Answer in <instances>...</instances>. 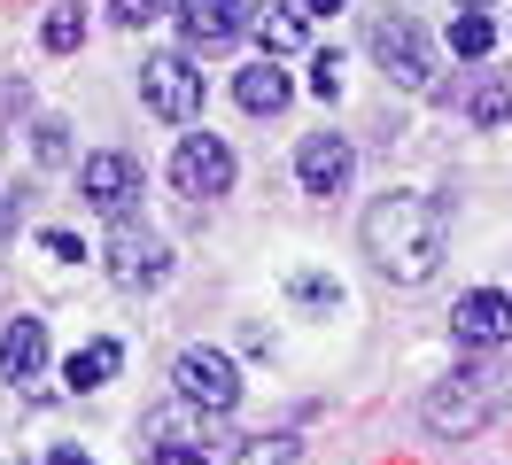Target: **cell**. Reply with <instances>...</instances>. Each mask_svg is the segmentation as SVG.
<instances>
[{
	"instance_id": "6da1fadb",
	"label": "cell",
	"mask_w": 512,
	"mask_h": 465,
	"mask_svg": "<svg viewBox=\"0 0 512 465\" xmlns=\"http://www.w3.org/2000/svg\"><path fill=\"white\" fill-rule=\"evenodd\" d=\"M365 256L396 287H427L435 264H443V210L427 194H381L365 210Z\"/></svg>"
},
{
	"instance_id": "7a4b0ae2",
	"label": "cell",
	"mask_w": 512,
	"mask_h": 465,
	"mask_svg": "<svg viewBox=\"0 0 512 465\" xmlns=\"http://www.w3.org/2000/svg\"><path fill=\"white\" fill-rule=\"evenodd\" d=\"M505 396H512V372H505V365H466V372H450L443 388H427V434L466 442V434H481L497 411H505Z\"/></svg>"
},
{
	"instance_id": "3957f363",
	"label": "cell",
	"mask_w": 512,
	"mask_h": 465,
	"mask_svg": "<svg viewBox=\"0 0 512 465\" xmlns=\"http://www.w3.org/2000/svg\"><path fill=\"white\" fill-rule=\"evenodd\" d=\"M101 264H109V279H117L125 295H156L163 279H171V248H163L148 225H132V210H125V217H109Z\"/></svg>"
},
{
	"instance_id": "277c9868",
	"label": "cell",
	"mask_w": 512,
	"mask_h": 465,
	"mask_svg": "<svg viewBox=\"0 0 512 465\" xmlns=\"http://www.w3.org/2000/svg\"><path fill=\"white\" fill-rule=\"evenodd\" d=\"M171 186H179L187 202H218L225 186H233V148H225L218 132L179 140V155H171Z\"/></svg>"
},
{
	"instance_id": "5b68a950",
	"label": "cell",
	"mask_w": 512,
	"mask_h": 465,
	"mask_svg": "<svg viewBox=\"0 0 512 465\" xmlns=\"http://www.w3.org/2000/svg\"><path fill=\"white\" fill-rule=\"evenodd\" d=\"M179 396H187L194 411L225 419V411L241 403V372H233V357H225V349H187V357H179Z\"/></svg>"
},
{
	"instance_id": "8992f818",
	"label": "cell",
	"mask_w": 512,
	"mask_h": 465,
	"mask_svg": "<svg viewBox=\"0 0 512 465\" xmlns=\"http://www.w3.org/2000/svg\"><path fill=\"white\" fill-rule=\"evenodd\" d=\"M140 101H148L156 117L187 124L194 109H202V78H194V62L187 55H148V62H140Z\"/></svg>"
},
{
	"instance_id": "52a82bcc",
	"label": "cell",
	"mask_w": 512,
	"mask_h": 465,
	"mask_svg": "<svg viewBox=\"0 0 512 465\" xmlns=\"http://www.w3.org/2000/svg\"><path fill=\"white\" fill-rule=\"evenodd\" d=\"M78 194H86V202H94L101 217H125L132 202H140V163H132L125 148L86 155V163H78Z\"/></svg>"
},
{
	"instance_id": "ba28073f",
	"label": "cell",
	"mask_w": 512,
	"mask_h": 465,
	"mask_svg": "<svg viewBox=\"0 0 512 465\" xmlns=\"http://www.w3.org/2000/svg\"><path fill=\"white\" fill-rule=\"evenodd\" d=\"M365 47H373V62H381L396 86H427V47H419L412 16H373V31H365Z\"/></svg>"
},
{
	"instance_id": "9c48e42d",
	"label": "cell",
	"mask_w": 512,
	"mask_h": 465,
	"mask_svg": "<svg viewBox=\"0 0 512 465\" xmlns=\"http://www.w3.org/2000/svg\"><path fill=\"white\" fill-rule=\"evenodd\" d=\"M450 334H458V349H497V341H512V295H497V287L458 295V310H450Z\"/></svg>"
},
{
	"instance_id": "30bf717a",
	"label": "cell",
	"mask_w": 512,
	"mask_h": 465,
	"mask_svg": "<svg viewBox=\"0 0 512 465\" xmlns=\"http://www.w3.org/2000/svg\"><path fill=\"white\" fill-rule=\"evenodd\" d=\"M171 16H179V31H187V47H202V55L233 47L241 24H249V16H241V0H179Z\"/></svg>"
},
{
	"instance_id": "8fae6325",
	"label": "cell",
	"mask_w": 512,
	"mask_h": 465,
	"mask_svg": "<svg viewBox=\"0 0 512 465\" xmlns=\"http://www.w3.org/2000/svg\"><path fill=\"white\" fill-rule=\"evenodd\" d=\"M350 171H357V155H350V140H326V132H311L303 148H295V179L311 186V194H342L350 186Z\"/></svg>"
},
{
	"instance_id": "7c38bea8",
	"label": "cell",
	"mask_w": 512,
	"mask_h": 465,
	"mask_svg": "<svg viewBox=\"0 0 512 465\" xmlns=\"http://www.w3.org/2000/svg\"><path fill=\"white\" fill-rule=\"evenodd\" d=\"M0 372H8L16 388H32V396H55V388H39V372H47V326H39V318H16V326L0 334Z\"/></svg>"
},
{
	"instance_id": "4fadbf2b",
	"label": "cell",
	"mask_w": 512,
	"mask_h": 465,
	"mask_svg": "<svg viewBox=\"0 0 512 465\" xmlns=\"http://www.w3.org/2000/svg\"><path fill=\"white\" fill-rule=\"evenodd\" d=\"M233 101H241L249 117H280V109H288V70H280V55L249 62V70L233 78Z\"/></svg>"
},
{
	"instance_id": "5bb4252c",
	"label": "cell",
	"mask_w": 512,
	"mask_h": 465,
	"mask_svg": "<svg viewBox=\"0 0 512 465\" xmlns=\"http://www.w3.org/2000/svg\"><path fill=\"white\" fill-rule=\"evenodd\" d=\"M249 31L264 39V55H295L303 39H311V24H303V8H288V0H264L249 16Z\"/></svg>"
},
{
	"instance_id": "9a60e30c",
	"label": "cell",
	"mask_w": 512,
	"mask_h": 465,
	"mask_svg": "<svg viewBox=\"0 0 512 465\" xmlns=\"http://www.w3.org/2000/svg\"><path fill=\"white\" fill-rule=\"evenodd\" d=\"M117 365H125V341H86V349H78V357H70L63 365V380L70 388H78V396H86V388H109V380H117Z\"/></svg>"
},
{
	"instance_id": "2e32d148",
	"label": "cell",
	"mask_w": 512,
	"mask_h": 465,
	"mask_svg": "<svg viewBox=\"0 0 512 465\" xmlns=\"http://www.w3.org/2000/svg\"><path fill=\"white\" fill-rule=\"evenodd\" d=\"M39 39H47V55H78V39H86V8H78V0H55L47 24H39Z\"/></svg>"
},
{
	"instance_id": "e0dca14e",
	"label": "cell",
	"mask_w": 512,
	"mask_h": 465,
	"mask_svg": "<svg viewBox=\"0 0 512 465\" xmlns=\"http://www.w3.org/2000/svg\"><path fill=\"white\" fill-rule=\"evenodd\" d=\"M489 47H497V24H489V16H474V8H466V16H450V55L481 62Z\"/></svg>"
},
{
	"instance_id": "ac0fdd59",
	"label": "cell",
	"mask_w": 512,
	"mask_h": 465,
	"mask_svg": "<svg viewBox=\"0 0 512 465\" xmlns=\"http://www.w3.org/2000/svg\"><path fill=\"white\" fill-rule=\"evenodd\" d=\"M288 295H295L303 310H342V287H334V279H319V272H295Z\"/></svg>"
},
{
	"instance_id": "d6986e66",
	"label": "cell",
	"mask_w": 512,
	"mask_h": 465,
	"mask_svg": "<svg viewBox=\"0 0 512 465\" xmlns=\"http://www.w3.org/2000/svg\"><path fill=\"white\" fill-rule=\"evenodd\" d=\"M63 155H70L63 117H39V124H32V163H63Z\"/></svg>"
},
{
	"instance_id": "ffe728a7",
	"label": "cell",
	"mask_w": 512,
	"mask_h": 465,
	"mask_svg": "<svg viewBox=\"0 0 512 465\" xmlns=\"http://www.w3.org/2000/svg\"><path fill=\"white\" fill-rule=\"evenodd\" d=\"M288 458H295L288 434H256V442H241V458H233V465H288Z\"/></svg>"
},
{
	"instance_id": "44dd1931",
	"label": "cell",
	"mask_w": 512,
	"mask_h": 465,
	"mask_svg": "<svg viewBox=\"0 0 512 465\" xmlns=\"http://www.w3.org/2000/svg\"><path fill=\"white\" fill-rule=\"evenodd\" d=\"M505 109H512V86H481L474 93V124H505Z\"/></svg>"
},
{
	"instance_id": "7402d4cb",
	"label": "cell",
	"mask_w": 512,
	"mask_h": 465,
	"mask_svg": "<svg viewBox=\"0 0 512 465\" xmlns=\"http://www.w3.org/2000/svg\"><path fill=\"white\" fill-rule=\"evenodd\" d=\"M156 16H171V0H117V24H156Z\"/></svg>"
},
{
	"instance_id": "603a6c76",
	"label": "cell",
	"mask_w": 512,
	"mask_h": 465,
	"mask_svg": "<svg viewBox=\"0 0 512 465\" xmlns=\"http://www.w3.org/2000/svg\"><path fill=\"white\" fill-rule=\"evenodd\" d=\"M39 248L63 256V264H86V241H78V233H39Z\"/></svg>"
},
{
	"instance_id": "cb8c5ba5",
	"label": "cell",
	"mask_w": 512,
	"mask_h": 465,
	"mask_svg": "<svg viewBox=\"0 0 512 465\" xmlns=\"http://www.w3.org/2000/svg\"><path fill=\"white\" fill-rule=\"evenodd\" d=\"M311 93H326V101L342 93V55H319V70H311Z\"/></svg>"
},
{
	"instance_id": "d4e9b609",
	"label": "cell",
	"mask_w": 512,
	"mask_h": 465,
	"mask_svg": "<svg viewBox=\"0 0 512 465\" xmlns=\"http://www.w3.org/2000/svg\"><path fill=\"white\" fill-rule=\"evenodd\" d=\"M148 465H210V458H202V450H171V442H163V450H156Z\"/></svg>"
},
{
	"instance_id": "484cf974",
	"label": "cell",
	"mask_w": 512,
	"mask_h": 465,
	"mask_svg": "<svg viewBox=\"0 0 512 465\" xmlns=\"http://www.w3.org/2000/svg\"><path fill=\"white\" fill-rule=\"evenodd\" d=\"M16 233V194H0V241Z\"/></svg>"
},
{
	"instance_id": "4316f807",
	"label": "cell",
	"mask_w": 512,
	"mask_h": 465,
	"mask_svg": "<svg viewBox=\"0 0 512 465\" xmlns=\"http://www.w3.org/2000/svg\"><path fill=\"white\" fill-rule=\"evenodd\" d=\"M334 8H350V0H303V16H334Z\"/></svg>"
},
{
	"instance_id": "83f0119b",
	"label": "cell",
	"mask_w": 512,
	"mask_h": 465,
	"mask_svg": "<svg viewBox=\"0 0 512 465\" xmlns=\"http://www.w3.org/2000/svg\"><path fill=\"white\" fill-rule=\"evenodd\" d=\"M47 465H94V458H86V450H55Z\"/></svg>"
},
{
	"instance_id": "f1b7e54d",
	"label": "cell",
	"mask_w": 512,
	"mask_h": 465,
	"mask_svg": "<svg viewBox=\"0 0 512 465\" xmlns=\"http://www.w3.org/2000/svg\"><path fill=\"white\" fill-rule=\"evenodd\" d=\"M466 8H489V0H466Z\"/></svg>"
}]
</instances>
